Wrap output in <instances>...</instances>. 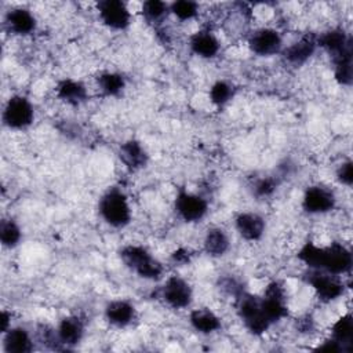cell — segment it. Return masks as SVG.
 <instances>
[{
  "instance_id": "cell-1",
  "label": "cell",
  "mask_w": 353,
  "mask_h": 353,
  "mask_svg": "<svg viewBox=\"0 0 353 353\" xmlns=\"http://www.w3.org/2000/svg\"><path fill=\"white\" fill-rule=\"evenodd\" d=\"M120 258L124 265L146 280H159L163 274V265L141 245H125L120 251Z\"/></svg>"
},
{
  "instance_id": "cell-2",
  "label": "cell",
  "mask_w": 353,
  "mask_h": 353,
  "mask_svg": "<svg viewBox=\"0 0 353 353\" xmlns=\"http://www.w3.org/2000/svg\"><path fill=\"white\" fill-rule=\"evenodd\" d=\"M102 219L113 228H124L131 221V208L127 196L116 188L109 189L99 200Z\"/></svg>"
},
{
  "instance_id": "cell-3",
  "label": "cell",
  "mask_w": 353,
  "mask_h": 353,
  "mask_svg": "<svg viewBox=\"0 0 353 353\" xmlns=\"http://www.w3.org/2000/svg\"><path fill=\"white\" fill-rule=\"evenodd\" d=\"M237 314L244 323L245 328L254 334V335H262L268 331V328L272 325V323L265 316L262 306H261V298L252 294H248L243 291L237 298Z\"/></svg>"
},
{
  "instance_id": "cell-4",
  "label": "cell",
  "mask_w": 353,
  "mask_h": 353,
  "mask_svg": "<svg viewBox=\"0 0 353 353\" xmlns=\"http://www.w3.org/2000/svg\"><path fill=\"white\" fill-rule=\"evenodd\" d=\"M352 252L341 243H331L327 247H320L319 263L316 270H324L331 274L339 276L350 272L352 269Z\"/></svg>"
},
{
  "instance_id": "cell-5",
  "label": "cell",
  "mask_w": 353,
  "mask_h": 353,
  "mask_svg": "<svg viewBox=\"0 0 353 353\" xmlns=\"http://www.w3.org/2000/svg\"><path fill=\"white\" fill-rule=\"evenodd\" d=\"M34 119L33 106L28 98L22 95H14L6 103L3 112V121L7 127L14 130L26 128Z\"/></svg>"
},
{
  "instance_id": "cell-6",
  "label": "cell",
  "mask_w": 353,
  "mask_h": 353,
  "mask_svg": "<svg viewBox=\"0 0 353 353\" xmlns=\"http://www.w3.org/2000/svg\"><path fill=\"white\" fill-rule=\"evenodd\" d=\"M317 46L323 47L334 62L352 59V40L342 29H331L317 37Z\"/></svg>"
},
{
  "instance_id": "cell-7",
  "label": "cell",
  "mask_w": 353,
  "mask_h": 353,
  "mask_svg": "<svg viewBox=\"0 0 353 353\" xmlns=\"http://www.w3.org/2000/svg\"><path fill=\"white\" fill-rule=\"evenodd\" d=\"M285 299V291L280 283L273 281L266 287L265 294L261 298V306L272 324L287 317L288 307Z\"/></svg>"
},
{
  "instance_id": "cell-8",
  "label": "cell",
  "mask_w": 353,
  "mask_h": 353,
  "mask_svg": "<svg viewBox=\"0 0 353 353\" xmlns=\"http://www.w3.org/2000/svg\"><path fill=\"white\" fill-rule=\"evenodd\" d=\"M306 280L313 287L317 296L324 302L335 301L343 294L342 281L338 279V276L328 272L312 269V272L307 273Z\"/></svg>"
},
{
  "instance_id": "cell-9",
  "label": "cell",
  "mask_w": 353,
  "mask_h": 353,
  "mask_svg": "<svg viewBox=\"0 0 353 353\" xmlns=\"http://www.w3.org/2000/svg\"><path fill=\"white\" fill-rule=\"evenodd\" d=\"M175 211L186 222L203 219L208 211V203L204 197L181 189L175 199Z\"/></svg>"
},
{
  "instance_id": "cell-10",
  "label": "cell",
  "mask_w": 353,
  "mask_h": 353,
  "mask_svg": "<svg viewBox=\"0 0 353 353\" xmlns=\"http://www.w3.org/2000/svg\"><path fill=\"white\" fill-rule=\"evenodd\" d=\"M101 21L110 29L123 30L128 28L131 14L125 3L120 0H102L97 4Z\"/></svg>"
},
{
  "instance_id": "cell-11",
  "label": "cell",
  "mask_w": 353,
  "mask_h": 353,
  "mask_svg": "<svg viewBox=\"0 0 353 353\" xmlns=\"http://www.w3.org/2000/svg\"><path fill=\"white\" fill-rule=\"evenodd\" d=\"M192 288L179 276H171L161 287V298L174 309H183L192 302Z\"/></svg>"
},
{
  "instance_id": "cell-12",
  "label": "cell",
  "mask_w": 353,
  "mask_h": 353,
  "mask_svg": "<svg viewBox=\"0 0 353 353\" xmlns=\"http://www.w3.org/2000/svg\"><path fill=\"white\" fill-rule=\"evenodd\" d=\"M302 207L309 214H324L335 207V196L328 188L314 185L305 190Z\"/></svg>"
},
{
  "instance_id": "cell-13",
  "label": "cell",
  "mask_w": 353,
  "mask_h": 353,
  "mask_svg": "<svg viewBox=\"0 0 353 353\" xmlns=\"http://www.w3.org/2000/svg\"><path fill=\"white\" fill-rule=\"evenodd\" d=\"M248 46L252 52L261 57H269L281 51L283 40L277 30L270 28H262L255 30L250 36Z\"/></svg>"
},
{
  "instance_id": "cell-14",
  "label": "cell",
  "mask_w": 353,
  "mask_h": 353,
  "mask_svg": "<svg viewBox=\"0 0 353 353\" xmlns=\"http://www.w3.org/2000/svg\"><path fill=\"white\" fill-rule=\"evenodd\" d=\"M316 47H317V37L307 34L299 39L298 41L292 43L290 47H287L283 51V55L287 59V62H290L291 65L301 66L314 54Z\"/></svg>"
},
{
  "instance_id": "cell-15",
  "label": "cell",
  "mask_w": 353,
  "mask_h": 353,
  "mask_svg": "<svg viewBox=\"0 0 353 353\" xmlns=\"http://www.w3.org/2000/svg\"><path fill=\"white\" fill-rule=\"evenodd\" d=\"M236 229L239 234L250 241L259 240L265 232V221L254 212H241L236 216Z\"/></svg>"
},
{
  "instance_id": "cell-16",
  "label": "cell",
  "mask_w": 353,
  "mask_h": 353,
  "mask_svg": "<svg viewBox=\"0 0 353 353\" xmlns=\"http://www.w3.org/2000/svg\"><path fill=\"white\" fill-rule=\"evenodd\" d=\"M106 320L116 327H125L135 319V307L127 301H112L105 307Z\"/></svg>"
},
{
  "instance_id": "cell-17",
  "label": "cell",
  "mask_w": 353,
  "mask_h": 353,
  "mask_svg": "<svg viewBox=\"0 0 353 353\" xmlns=\"http://www.w3.org/2000/svg\"><path fill=\"white\" fill-rule=\"evenodd\" d=\"M3 347L7 353H29L33 349V341L25 328L12 327L4 332Z\"/></svg>"
},
{
  "instance_id": "cell-18",
  "label": "cell",
  "mask_w": 353,
  "mask_h": 353,
  "mask_svg": "<svg viewBox=\"0 0 353 353\" xmlns=\"http://www.w3.org/2000/svg\"><path fill=\"white\" fill-rule=\"evenodd\" d=\"M119 156H120L121 161L132 171L145 167L148 163V154H146L143 146L135 139H130V141L121 143Z\"/></svg>"
},
{
  "instance_id": "cell-19",
  "label": "cell",
  "mask_w": 353,
  "mask_h": 353,
  "mask_svg": "<svg viewBox=\"0 0 353 353\" xmlns=\"http://www.w3.org/2000/svg\"><path fill=\"white\" fill-rule=\"evenodd\" d=\"M6 23L15 34H29L36 28V18L26 8H14L8 11Z\"/></svg>"
},
{
  "instance_id": "cell-20",
  "label": "cell",
  "mask_w": 353,
  "mask_h": 353,
  "mask_svg": "<svg viewBox=\"0 0 353 353\" xmlns=\"http://www.w3.org/2000/svg\"><path fill=\"white\" fill-rule=\"evenodd\" d=\"M59 341L65 346H74L77 345L84 334V325L81 320L76 316H68L61 320L57 328Z\"/></svg>"
},
{
  "instance_id": "cell-21",
  "label": "cell",
  "mask_w": 353,
  "mask_h": 353,
  "mask_svg": "<svg viewBox=\"0 0 353 353\" xmlns=\"http://www.w3.org/2000/svg\"><path fill=\"white\" fill-rule=\"evenodd\" d=\"M192 51L201 57V58H212L218 54L219 51V41L218 39L208 30H200L196 32L190 37L189 43Z\"/></svg>"
},
{
  "instance_id": "cell-22",
  "label": "cell",
  "mask_w": 353,
  "mask_h": 353,
  "mask_svg": "<svg viewBox=\"0 0 353 353\" xmlns=\"http://www.w3.org/2000/svg\"><path fill=\"white\" fill-rule=\"evenodd\" d=\"M189 320L192 327L201 334H212L221 328V319L205 307L194 309L190 313Z\"/></svg>"
},
{
  "instance_id": "cell-23",
  "label": "cell",
  "mask_w": 353,
  "mask_h": 353,
  "mask_svg": "<svg viewBox=\"0 0 353 353\" xmlns=\"http://www.w3.org/2000/svg\"><path fill=\"white\" fill-rule=\"evenodd\" d=\"M57 95L66 103L79 105L87 99V90L83 83L72 79H65L58 83Z\"/></svg>"
},
{
  "instance_id": "cell-24",
  "label": "cell",
  "mask_w": 353,
  "mask_h": 353,
  "mask_svg": "<svg viewBox=\"0 0 353 353\" xmlns=\"http://www.w3.org/2000/svg\"><path fill=\"white\" fill-rule=\"evenodd\" d=\"M229 237L221 228H211L204 237V250L211 256H222L229 250Z\"/></svg>"
},
{
  "instance_id": "cell-25",
  "label": "cell",
  "mask_w": 353,
  "mask_h": 353,
  "mask_svg": "<svg viewBox=\"0 0 353 353\" xmlns=\"http://www.w3.org/2000/svg\"><path fill=\"white\" fill-rule=\"evenodd\" d=\"M331 338L341 345L342 350H350L353 339V320L350 314H345L334 323Z\"/></svg>"
},
{
  "instance_id": "cell-26",
  "label": "cell",
  "mask_w": 353,
  "mask_h": 353,
  "mask_svg": "<svg viewBox=\"0 0 353 353\" xmlns=\"http://www.w3.org/2000/svg\"><path fill=\"white\" fill-rule=\"evenodd\" d=\"M98 85L105 95L116 97L124 90L125 80L120 73L105 72L98 77Z\"/></svg>"
},
{
  "instance_id": "cell-27",
  "label": "cell",
  "mask_w": 353,
  "mask_h": 353,
  "mask_svg": "<svg viewBox=\"0 0 353 353\" xmlns=\"http://www.w3.org/2000/svg\"><path fill=\"white\" fill-rule=\"evenodd\" d=\"M21 229L12 219H3L0 223V240L7 248L15 247L21 240Z\"/></svg>"
},
{
  "instance_id": "cell-28",
  "label": "cell",
  "mask_w": 353,
  "mask_h": 353,
  "mask_svg": "<svg viewBox=\"0 0 353 353\" xmlns=\"http://www.w3.org/2000/svg\"><path fill=\"white\" fill-rule=\"evenodd\" d=\"M170 11V6L160 0H148L142 4V15L149 22H160Z\"/></svg>"
},
{
  "instance_id": "cell-29",
  "label": "cell",
  "mask_w": 353,
  "mask_h": 353,
  "mask_svg": "<svg viewBox=\"0 0 353 353\" xmlns=\"http://www.w3.org/2000/svg\"><path fill=\"white\" fill-rule=\"evenodd\" d=\"M170 11L181 21L192 19L199 12V6L190 0H176L170 4Z\"/></svg>"
},
{
  "instance_id": "cell-30",
  "label": "cell",
  "mask_w": 353,
  "mask_h": 353,
  "mask_svg": "<svg viewBox=\"0 0 353 353\" xmlns=\"http://www.w3.org/2000/svg\"><path fill=\"white\" fill-rule=\"evenodd\" d=\"M233 97V87L226 81H216L210 88V99L212 103L222 106Z\"/></svg>"
},
{
  "instance_id": "cell-31",
  "label": "cell",
  "mask_w": 353,
  "mask_h": 353,
  "mask_svg": "<svg viewBox=\"0 0 353 353\" xmlns=\"http://www.w3.org/2000/svg\"><path fill=\"white\" fill-rule=\"evenodd\" d=\"M37 336H39V341L46 345L47 347H51V349H59V345L61 341H59V336H58V332L57 330L54 331L52 328L47 327V325H41L39 328V332H37Z\"/></svg>"
},
{
  "instance_id": "cell-32",
  "label": "cell",
  "mask_w": 353,
  "mask_h": 353,
  "mask_svg": "<svg viewBox=\"0 0 353 353\" xmlns=\"http://www.w3.org/2000/svg\"><path fill=\"white\" fill-rule=\"evenodd\" d=\"M277 186V181L272 176H266V178H261L254 183V194L256 197H269Z\"/></svg>"
},
{
  "instance_id": "cell-33",
  "label": "cell",
  "mask_w": 353,
  "mask_h": 353,
  "mask_svg": "<svg viewBox=\"0 0 353 353\" xmlns=\"http://www.w3.org/2000/svg\"><path fill=\"white\" fill-rule=\"evenodd\" d=\"M336 178L341 183L350 186L353 182V164L350 160L342 163L336 171Z\"/></svg>"
},
{
  "instance_id": "cell-34",
  "label": "cell",
  "mask_w": 353,
  "mask_h": 353,
  "mask_svg": "<svg viewBox=\"0 0 353 353\" xmlns=\"http://www.w3.org/2000/svg\"><path fill=\"white\" fill-rule=\"evenodd\" d=\"M316 350H324V352H343L342 347H341V345H339L336 341H334L332 338L324 341V343H323V345H319V346L316 347Z\"/></svg>"
},
{
  "instance_id": "cell-35",
  "label": "cell",
  "mask_w": 353,
  "mask_h": 353,
  "mask_svg": "<svg viewBox=\"0 0 353 353\" xmlns=\"http://www.w3.org/2000/svg\"><path fill=\"white\" fill-rule=\"evenodd\" d=\"M189 252L186 250H176L174 254H172V261L176 262V263H186L189 262Z\"/></svg>"
},
{
  "instance_id": "cell-36",
  "label": "cell",
  "mask_w": 353,
  "mask_h": 353,
  "mask_svg": "<svg viewBox=\"0 0 353 353\" xmlns=\"http://www.w3.org/2000/svg\"><path fill=\"white\" fill-rule=\"evenodd\" d=\"M10 319H11V317H10V314H8L7 312H3V313H1V332H3V334H4L7 330L11 328V327L8 325V324H10Z\"/></svg>"
}]
</instances>
